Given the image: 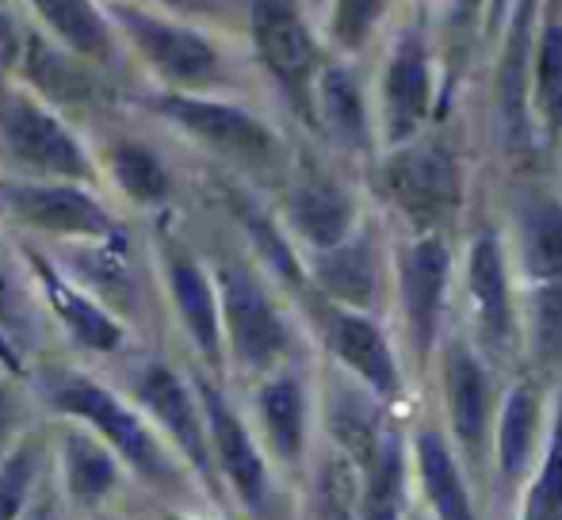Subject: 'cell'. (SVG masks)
<instances>
[{
    "mask_svg": "<svg viewBox=\"0 0 562 520\" xmlns=\"http://www.w3.org/2000/svg\"><path fill=\"white\" fill-rule=\"evenodd\" d=\"M505 4H509V0H494V20H497V15H502V12H505Z\"/></svg>",
    "mask_w": 562,
    "mask_h": 520,
    "instance_id": "obj_43",
    "label": "cell"
},
{
    "mask_svg": "<svg viewBox=\"0 0 562 520\" xmlns=\"http://www.w3.org/2000/svg\"><path fill=\"white\" fill-rule=\"evenodd\" d=\"M525 260L543 280H562V207L551 200H536L525 211Z\"/></svg>",
    "mask_w": 562,
    "mask_h": 520,
    "instance_id": "obj_28",
    "label": "cell"
},
{
    "mask_svg": "<svg viewBox=\"0 0 562 520\" xmlns=\"http://www.w3.org/2000/svg\"><path fill=\"white\" fill-rule=\"evenodd\" d=\"M43 394L58 414L81 417L92 429L104 432L108 444H112L134 471H142V475L154 478V483L157 478H172L169 460H165V452L157 448L154 432H149L146 425H142V417H134L108 387H100V383L85 380V375H74V372H46Z\"/></svg>",
    "mask_w": 562,
    "mask_h": 520,
    "instance_id": "obj_3",
    "label": "cell"
},
{
    "mask_svg": "<svg viewBox=\"0 0 562 520\" xmlns=\"http://www.w3.org/2000/svg\"><path fill=\"white\" fill-rule=\"evenodd\" d=\"M15 421H20V402H15V394L0 383V448L8 444V437H12Z\"/></svg>",
    "mask_w": 562,
    "mask_h": 520,
    "instance_id": "obj_39",
    "label": "cell"
},
{
    "mask_svg": "<svg viewBox=\"0 0 562 520\" xmlns=\"http://www.w3.org/2000/svg\"><path fill=\"white\" fill-rule=\"evenodd\" d=\"M536 417H540V406H536L532 387H517L509 394L505 414H502V471L509 478L528 467L532 437H536Z\"/></svg>",
    "mask_w": 562,
    "mask_h": 520,
    "instance_id": "obj_30",
    "label": "cell"
},
{
    "mask_svg": "<svg viewBox=\"0 0 562 520\" xmlns=\"http://www.w3.org/2000/svg\"><path fill=\"white\" fill-rule=\"evenodd\" d=\"M334 429H337L340 444H345L348 452H352L360 463H368L371 455H375L379 432H375V425H371L368 409H363L356 398H340L337 402V409H334Z\"/></svg>",
    "mask_w": 562,
    "mask_h": 520,
    "instance_id": "obj_35",
    "label": "cell"
},
{
    "mask_svg": "<svg viewBox=\"0 0 562 520\" xmlns=\"http://www.w3.org/2000/svg\"><path fill=\"white\" fill-rule=\"evenodd\" d=\"M35 471H38V444L27 440L20 444L12 455L4 460L0 467V520H15L31 494V483H35Z\"/></svg>",
    "mask_w": 562,
    "mask_h": 520,
    "instance_id": "obj_32",
    "label": "cell"
},
{
    "mask_svg": "<svg viewBox=\"0 0 562 520\" xmlns=\"http://www.w3.org/2000/svg\"><path fill=\"white\" fill-rule=\"evenodd\" d=\"M20 46H23V31L15 27L12 15L0 8V61H15V58H20Z\"/></svg>",
    "mask_w": 562,
    "mask_h": 520,
    "instance_id": "obj_38",
    "label": "cell"
},
{
    "mask_svg": "<svg viewBox=\"0 0 562 520\" xmlns=\"http://www.w3.org/2000/svg\"><path fill=\"white\" fill-rule=\"evenodd\" d=\"M536 108L543 112L551 131H562V23H548L540 46H536Z\"/></svg>",
    "mask_w": 562,
    "mask_h": 520,
    "instance_id": "obj_31",
    "label": "cell"
},
{
    "mask_svg": "<svg viewBox=\"0 0 562 520\" xmlns=\"http://www.w3.org/2000/svg\"><path fill=\"white\" fill-rule=\"evenodd\" d=\"M448 398H451V421L463 444H479L486 432V409H490V387L486 372L467 349H451L448 357Z\"/></svg>",
    "mask_w": 562,
    "mask_h": 520,
    "instance_id": "obj_19",
    "label": "cell"
},
{
    "mask_svg": "<svg viewBox=\"0 0 562 520\" xmlns=\"http://www.w3.org/2000/svg\"><path fill=\"white\" fill-rule=\"evenodd\" d=\"M528 35H532V0H525L513 20L509 43L502 61V115L513 134H525V66H528Z\"/></svg>",
    "mask_w": 562,
    "mask_h": 520,
    "instance_id": "obj_29",
    "label": "cell"
},
{
    "mask_svg": "<svg viewBox=\"0 0 562 520\" xmlns=\"http://www.w3.org/2000/svg\"><path fill=\"white\" fill-rule=\"evenodd\" d=\"M61 460H66V483L77 501H100L115 486L119 467L104 444L89 432L69 429L61 437Z\"/></svg>",
    "mask_w": 562,
    "mask_h": 520,
    "instance_id": "obj_21",
    "label": "cell"
},
{
    "mask_svg": "<svg viewBox=\"0 0 562 520\" xmlns=\"http://www.w3.org/2000/svg\"><path fill=\"white\" fill-rule=\"evenodd\" d=\"M35 272H38V280H43V291H46V298H50L54 314L66 321V329L85 344V349L112 352L123 344V326H119L104 306H97L89 295H81L77 287H69V283L61 280L46 260H35Z\"/></svg>",
    "mask_w": 562,
    "mask_h": 520,
    "instance_id": "obj_17",
    "label": "cell"
},
{
    "mask_svg": "<svg viewBox=\"0 0 562 520\" xmlns=\"http://www.w3.org/2000/svg\"><path fill=\"white\" fill-rule=\"evenodd\" d=\"M471 295L479 306V318L494 341L509 334V287H505V264L497 241L479 238L471 249Z\"/></svg>",
    "mask_w": 562,
    "mask_h": 520,
    "instance_id": "obj_20",
    "label": "cell"
},
{
    "mask_svg": "<svg viewBox=\"0 0 562 520\" xmlns=\"http://www.w3.org/2000/svg\"><path fill=\"white\" fill-rule=\"evenodd\" d=\"M417 460H422V478H425V490H429V501H432V509H437V517L474 520V509H471V501H467V486H463V478H459V467L437 432H425V437L417 440Z\"/></svg>",
    "mask_w": 562,
    "mask_h": 520,
    "instance_id": "obj_22",
    "label": "cell"
},
{
    "mask_svg": "<svg viewBox=\"0 0 562 520\" xmlns=\"http://www.w3.org/2000/svg\"><path fill=\"white\" fill-rule=\"evenodd\" d=\"M218 298H223L226 337L234 344V357L245 368H268L288 352V326L268 303L260 283L241 268H223L218 280Z\"/></svg>",
    "mask_w": 562,
    "mask_h": 520,
    "instance_id": "obj_8",
    "label": "cell"
},
{
    "mask_svg": "<svg viewBox=\"0 0 562 520\" xmlns=\"http://www.w3.org/2000/svg\"><path fill=\"white\" fill-rule=\"evenodd\" d=\"M314 97H318L322 120L348 146H368V112H363L360 84L345 74V69H322L314 81Z\"/></svg>",
    "mask_w": 562,
    "mask_h": 520,
    "instance_id": "obj_23",
    "label": "cell"
},
{
    "mask_svg": "<svg viewBox=\"0 0 562 520\" xmlns=\"http://www.w3.org/2000/svg\"><path fill=\"white\" fill-rule=\"evenodd\" d=\"M108 172L138 203H161L169 195L165 161L149 146H142V142H115V146H108Z\"/></svg>",
    "mask_w": 562,
    "mask_h": 520,
    "instance_id": "obj_25",
    "label": "cell"
},
{
    "mask_svg": "<svg viewBox=\"0 0 562 520\" xmlns=\"http://www.w3.org/2000/svg\"><path fill=\"white\" fill-rule=\"evenodd\" d=\"M35 84L38 100H54V104H89L100 97V77L92 61L77 58V54L61 50L58 43L43 35H23L20 58H15Z\"/></svg>",
    "mask_w": 562,
    "mask_h": 520,
    "instance_id": "obj_12",
    "label": "cell"
},
{
    "mask_svg": "<svg viewBox=\"0 0 562 520\" xmlns=\"http://www.w3.org/2000/svg\"><path fill=\"white\" fill-rule=\"evenodd\" d=\"M525 520H562V421L555 425V437H551L548 463H543L540 478L528 494Z\"/></svg>",
    "mask_w": 562,
    "mask_h": 520,
    "instance_id": "obj_33",
    "label": "cell"
},
{
    "mask_svg": "<svg viewBox=\"0 0 562 520\" xmlns=\"http://www.w3.org/2000/svg\"><path fill=\"white\" fill-rule=\"evenodd\" d=\"M445 283L448 246L440 238L417 241L406 253V264H402V298H406V318L422 352H429L432 334H437L440 306H445Z\"/></svg>",
    "mask_w": 562,
    "mask_h": 520,
    "instance_id": "obj_13",
    "label": "cell"
},
{
    "mask_svg": "<svg viewBox=\"0 0 562 520\" xmlns=\"http://www.w3.org/2000/svg\"><path fill=\"white\" fill-rule=\"evenodd\" d=\"M134 394L138 402L157 417L165 432L184 448V455L211 475V440H207V421H203V406H195L188 383L172 372L169 364H146L134 380Z\"/></svg>",
    "mask_w": 562,
    "mask_h": 520,
    "instance_id": "obj_9",
    "label": "cell"
},
{
    "mask_svg": "<svg viewBox=\"0 0 562 520\" xmlns=\"http://www.w3.org/2000/svg\"><path fill=\"white\" fill-rule=\"evenodd\" d=\"M165 264H169V291H172V303H177L180 321H184V329L192 334V341L200 344L203 357L218 360L223 326H218V298H215V287H211L207 272L188 253H169Z\"/></svg>",
    "mask_w": 562,
    "mask_h": 520,
    "instance_id": "obj_15",
    "label": "cell"
},
{
    "mask_svg": "<svg viewBox=\"0 0 562 520\" xmlns=\"http://www.w3.org/2000/svg\"><path fill=\"white\" fill-rule=\"evenodd\" d=\"M27 4L35 8L50 43H58L61 50L77 54L92 66H112L115 61V23L108 20V12L97 0H27Z\"/></svg>",
    "mask_w": 562,
    "mask_h": 520,
    "instance_id": "obj_11",
    "label": "cell"
},
{
    "mask_svg": "<svg viewBox=\"0 0 562 520\" xmlns=\"http://www.w3.org/2000/svg\"><path fill=\"white\" fill-rule=\"evenodd\" d=\"M108 12L115 15V27L126 35L142 61L169 84L172 92H200L218 81L223 74V54L207 35H200L188 23H177L169 15L146 12L138 4L112 0Z\"/></svg>",
    "mask_w": 562,
    "mask_h": 520,
    "instance_id": "obj_1",
    "label": "cell"
},
{
    "mask_svg": "<svg viewBox=\"0 0 562 520\" xmlns=\"http://www.w3.org/2000/svg\"><path fill=\"white\" fill-rule=\"evenodd\" d=\"M0 146L20 169L50 180H92V161L77 134L31 92H4L0 97Z\"/></svg>",
    "mask_w": 562,
    "mask_h": 520,
    "instance_id": "obj_2",
    "label": "cell"
},
{
    "mask_svg": "<svg viewBox=\"0 0 562 520\" xmlns=\"http://www.w3.org/2000/svg\"><path fill=\"white\" fill-rule=\"evenodd\" d=\"M161 8L169 12H184V15H207V12H218L226 0H157Z\"/></svg>",
    "mask_w": 562,
    "mask_h": 520,
    "instance_id": "obj_40",
    "label": "cell"
},
{
    "mask_svg": "<svg viewBox=\"0 0 562 520\" xmlns=\"http://www.w3.org/2000/svg\"><path fill=\"white\" fill-rule=\"evenodd\" d=\"M0 211L12 223L43 234H66V238H92V241H115V223L85 188L74 180H20V184L0 188Z\"/></svg>",
    "mask_w": 562,
    "mask_h": 520,
    "instance_id": "obj_6",
    "label": "cell"
},
{
    "mask_svg": "<svg viewBox=\"0 0 562 520\" xmlns=\"http://www.w3.org/2000/svg\"><path fill=\"white\" fill-rule=\"evenodd\" d=\"M252 43L268 74L280 81L288 100L311 115L314 81H318V46L291 0H252Z\"/></svg>",
    "mask_w": 562,
    "mask_h": 520,
    "instance_id": "obj_5",
    "label": "cell"
},
{
    "mask_svg": "<svg viewBox=\"0 0 562 520\" xmlns=\"http://www.w3.org/2000/svg\"><path fill=\"white\" fill-rule=\"evenodd\" d=\"M383 184L414 223H440L459 203V172L445 146L417 142L386 161Z\"/></svg>",
    "mask_w": 562,
    "mask_h": 520,
    "instance_id": "obj_7",
    "label": "cell"
},
{
    "mask_svg": "<svg viewBox=\"0 0 562 520\" xmlns=\"http://www.w3.org/2000/svg\"><path fill=\"white\" fill-rule=\"evenodd\" d=\"M27 520H54V513H50V506H46V501H43V506H35V509H31Z\"/></svg>",
    "mask_w": 562,
    "mask_h": 520,
    "instance_id": "obj_42",
    "label": "cell"
},
{
    "mask_svg": "<svg viewBox=\"0 0 562 520\" xmlns=\"http://www.w3.org/2000/svg\"><path fill=\"white\" fill-rule=\"evenodd\" d=\"M318 280L340 303L368 306L375 295V257H371L368 241H340V246L326 249L318 260Z\"/></svg>",
    "mask_w": 562,
    "mask_h": 520,
    "instance_id": "obj_24",
    "label": "cell"
},
{
    "mask_svg": "<svg viewBox=\"0 0 562 520\" xmlns=\"http://www.w3.org/2000/svg\"><path fill=\"white\" fill-rule=\"evenodd\" d=\"M322 498H326L329 520H352L356 490H352V467L345 460L326 463V471H322Z\"/></svg>",
    "mask_w": 562,
    "mask_h": 520,
    "instance_id": "obj_37",
    "label": "cell"
},
{
    "mask_svg": "<svg viewBox=\"0 0 562 520\" xmlns=\"http://www.w3.org/2000/svg\"><path fill=\"white\" fill-rule=\"evenodd\" d=\"M260 417H265V429L272 448L283 460H295L299 448H303L306 432V402L303 387L295 380H272L260 391Z\"/></svg>",
    "mask_w": 562,
    "mask_h": 520,
    "instance_id": "obj_26",
    "label": "cell"
},
{
    "mask_svg": "<svg viewBox=\"0 0 562 520\" xmlns=\"http://www.w3.org/2000/svg\"><path fill=\"white\" fill-rule=\"evenodd\" d=\"M154 112L161 120H169L172 127H180L188 138L203 142L215 154L229 157V161L241 165H268L280 154V142L276 134L265 127L252 112L226 100H211L200 92H165L154 100Z\"/></svg>",
    "mask_w": 562,
    "mask_h": 520,
    "instance_id": "obj_4",
    "label": "cell"
},
{
    "mask_svg": "<svg viewBox=\"0 0 562 520\" xmlns=\"http://www.w3.org/2000/svg\"><path fill=\"white\" fill-rule=\"evenodd\" d=\"M536 352L543 364H562V283L551 280L536 295Z\"/></svg>",
    "mask_w": 562,
    "mask_h": 520,
    "instance_id": "obj_34",
    "label": "cell"
},
{
    "mask_svg": "<svg viewBox=\"0 0 562 520\" xmlns=\"http://www.w3.org/2000/svg\"><path fill=\"white\" fill-rule=\"evenodd\" d=\"M329 341H334L337 357L379 394H398V368H394L391 344L383 341L375 321L360 318V314H334L329 318Z\"/></svg>",
    "mask_w": 562,
    "mask_h": 520,
    "instance_id": "obj_16",
    "label": "cell"
},
{
    "mask_svg": "<svg viewBox=\"0 0 562 520\" xmlns=\"http://www.w3.org/2000/svg\"><path fill=\"white\" fill-rule=\"evenodd\" d=\"M383 100H386V131H391V138H409V134L422 127L425 115H429L432 77L417 38H406L394 50V61L383 77Z\"/></svg>",
    "mask_w": 562,
    "mask_h": 520,
    "instance_id": "obj_14",
    "label": "cell"
},
{
    "mask_svg": "<svg viewBox=\"0 0 562 520\" xmlns=\"http://www.w3.org/2000/svg\"><path fill=\"white\" fill-rule=\"evenodd\" d=\"M0 360H4L12 372H20V357H15V349H12V341H8L4 329H0Z\"/></svg>",
    "mask_w": 562,
    "mask_h": 520,
    "instance_id": "obj_41",
    "label": "cell"
},
{
    "mask_svg": "<svg viewBox=\"0 0 562 520\" xmlns=\"http://www.w3.org/2000/svg\"><path fill=\"white\" fill-rule=\"evenodd\" d=\"M288 218L299 238H306L318 249H334L352 230V203L334 184H299L288 200Z\"/></svg>",
    "mask_w": 562,
    "mask_h": 520,
    "instance_id": "obj_18",
    "label": "cell"
},
{
    "mask_svg": "<svg viewBox=\"0 0 562 520\" xmlns=\"http://www.w3.org/2000/svg\"><path fill=\"white\" fill-rule=\"evenodd\" d=\"M383 0H337L334 8V35L340 46H360L368 31L375 27Z\"/></svg>",
    "mask_w": 562,
    "mask_h": 520,
    "instance_id": "obj_36",
    "label": "cell"
},
{
    "mask_svg": "<svg viewBox=\"0 0 562 520\" xmlns=\"http://www.w3.org/2000/svg\"><path fill=\"white\" fill-rule=\"evenodd\" d=\"M200 406H203V421H207V440H211V448H215L218 463H223L226 478L237 486V494L245 498V506L257 509L260 501H265L268 478H265L260 452L252 448L241 417L226 406V398L211 387V383H200Z\"/></svg>",
    "mask_w": 562,
    "mask_h": 520,
    "instance_id": "obj_10",
    "label": "cell"
},
{
    "mask_svg": "<svg viewBox=\"0 0 562 520\" xmlns=\"http://www.w3.org/2000/svg\"><path fill=\"white\" fill-rule=\"evenodd\" d=\"M368 498H363V520H402V444L394 432L379 437L375 455L368 460Z\"/></svg>",
    "mask_w": 562,
    "mask_h": 520,
    "instance_id": "obj_27",
    "label": "cell"
}]
</instances>
